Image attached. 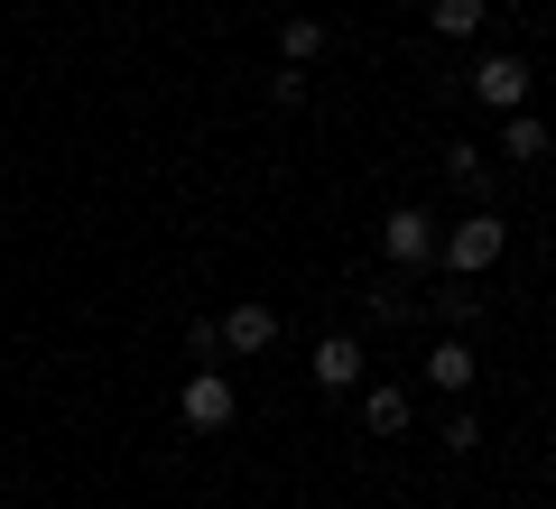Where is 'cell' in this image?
<instances>
[{
	"instance_id": "6da1fadb",
	"label": "cell",
	"mask_w": 556,
	"mask_h": 509,
	"mask_svg": "<svg viewBox=\"0 0 556 509\" xmlns=\"http://www.w3.org/2000/svg\"><path fill=\"white\" fill-rule=\"evenodd\" d=\"M437 251H445V269H455V278H482L501 251H510V222H501V214H473V222H455Z\"/></svg>"
},
{
	"instance_id": "7a4b0ae2",
	"label": "cell",
	"mask_w": 556,
	"mask_h": 509,
	"mask_svg": "<svg viewBox=\"0 0 556 509\" xmlns=\"http://www.w3.org/2000/svg\"><path fill=\"white\" fill-rule=\"evenodd\" d=\"M177 408H186V427H195V435H223V427L241 417V398H232V371H195Z\"/></svg>"
},
{
	"instance_id": "3957f363",
	"label": "cell",
	"mask_w": 556,
	"mask_h": 509,
	"mask_svg": "<svg viewBox=\"0 0 556 509\" xmlns=\"http://www.w3.org/2000/svg\"><path fill=\"white\" fill-rule=\"evenodd\" d=\"M269 343H278V306H260V296H241V306L223 315V353H232V361H260Z\"/></svg>"
},
{
	"instance_id": "277c9868",
	"label": "cell",
	"mask_w": 556,
	"mask_h": 509,
	"mask_svg": "<svg viewBox=\"0 0 556 509\" xmlns=\"http://www.w3.org/2000/svg\"><path fill=\"white\" fill-rule=\"evenodd\" d=\"M380 251H390L399 269H427V259H437V222L417 214V204H399V214L380 222Z\"/></svg>"
},
{
	"instance_id": "5b68a950",
	"label": "cell",
	"mask_w": 556,
	"mask_h": 509,
	"mask_svg": "<svg viewBox=\"0 0 556 509\" xmlns=\"http://www.w3.org/2000/svg\"><path fill=\"white\" fill-rule=\"evenodd\" d=\"M473 102L519 112V102H529V56H482V65H473Z\"/></svg>"
},
{
	"instance_id": "8992f818",
	"label": "cell",
	"mask_w": 556,
	"mask_h": 509,
	"mask_svg": "<svg viewBox=\"0 0 556 509\" xmlns=\"http://www.w3.org/2000/svg\"><path fill=\"white\" fill-rule=\"evenodd\" d=\"M353 380H362V343L353 333H325L316 343V390H353Z\"/></svg>"
},
{
	"instance_id": "52a82bcc",
	"label": "cell",
	"mask_w": 556,
	"mask_h": 509,
	"mask_svg": "<svg viewBox=\"0 0 556 509\" xmlns=\"http://www.w3.org/2000/svg\"><path fill=\"white\" fill-rule=\"evenodd\" d=\"M408 390H399V380H380V390L371 398H362V427H371V435H408Z\"/></svg>"
},
{
	"instance_id": "ba28073f",
	"label": "cell",
	"mask_w": 556,
	"mask_h": 509,
	"mask_svg": "<svg viewBox=\"0 0 556 509\" xmlns=\"http://www.w3.org/2000/svg\"><path fill=\"white\" fill-rule=\"evenodd\" d=\"M427 380H437V390H473V343H464V333H445L437 353H427Z\"/></svg>"
},
{
	"instance_id": "9c48e42d",
	"label": "cell",
	"mask_w": 556,
	"mask_h": 509,
	"mask_svg": "<svg viewBox=\"0 0 556 509\" xmlns=\"http://www.w3.org/2000/svg\"><path fill=\"white\" fill-rule=\"evenodd\" d=\"M501 149H510L519 167H538V157H547V120H538V112H510V120H501Z\"/></svg>"
},
{
	"instance_id": "30bf717a",
	"label": "cell",
	"mask_w": 556,
	"mask_h": 509,
	"mask_svg": "<svg viewBox=\"0 0 556 509\" xmlns=\"http://www.w3.org/2000/svg\"><path fill=\"white\" fill-rule=\"evenodd\" d=\"M278 56H288V65H316L325 56V20H288V28H278Z\"/></svg>"
},
{
	"instance_id": "8fae6325",
	"label": "cell",
	"mask_w": 556,
	"mask_h": 509,
	"mask_svg": "<svg viewBox=\"0 0 556 509\" xmlns=\"http://www.w3.org/2000/svg\"><path fill=\"white\" fill-rule=\"evenodd\" d=\"M482 10H492V0H437L427 20H437V38H473V28H482Z\"/></svg>"
},
{
	"instance_id": "7c38bea8",
	"label": "cell",
	"mask_w": 556,
	"mask_h": 509,
	"mask_svg": "<svg viewBox=\"0 0 556 509\" xmlns=\"http://www.w3.org/2000/svg\"><path fill=\"white\" fill-rule=\"evenodd\" d=\"M371 315H380V325H408V315H417V288H408V278H380V288H371Z\"/></svg>"
},
{
	"instance_id": "4fadbf2b",
	"label": "cell",
	"mask_w": 556,
	"mask_h": 509,
	"mask_svg": "<svg viewBox=\"0 0 556 509\" xmlns=\"http://www.w3.org/2000/svg\"><path fill=\"white\" fill-rule=\"evenodd\" d=\"M445 177H455L464 195H482V186H492V167H482V149H464V139H455V149H445Z\"/></svg>"
},
{
	"instance_id": "5bb4252c",
	"label": "cell",
	"mask_w": 556,
	"mask_h": 509,
	"mask_svg": "<svg viewBox=\"0 0 556 509\" xmlns=\"http://www.w3.org/2000/svg\"><path fill=\"white\" fill-rule=\"evenodd\" d=\"M437 315H445V325H473V315H482V296H473V278H455V296H437Z\"/></svg>"
},
{
	"instance_id": "9a60e30c",
	"label": "cell",
	"mask_w": 556,
	"mask_h": 509,
	"mask_svg": "<svg viewBox=\"0 0 556 509\" xmlns=\"http://www.w3.org/2000/svg\"><path fill=\"white\" fill-rule=\"evenodd\" d=\"M437 445H445V454H473V445H482V427H473V408H455V417H445V435H437Z\"/></svg>"
},
{
	"instance_id": "2e32d148",
	"label": "cell",
	"mask_w": 556,
	"mask_h": 509,
	"mask_svg": "<svg viewBox=\"0 0 556 509\" xmlns=\"http://www.w3.org/2000/svg\"><path fill=\"white\" fill-rule=\"evenodd\" d=\"M186 353H195L204 371H214V361H223V325H186Z\"/></svg>"
}]
</instances>
